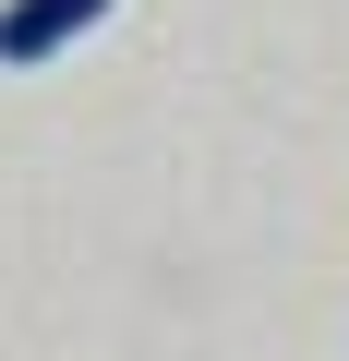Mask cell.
<instances>
[{
	"instance_id": "obj_1",
	"label": "cell",
	"mask_w": 349,
	"mask_h": 361,
	"mask_svg": "<svg viewBox=\"0 0 349 361\" xmlns=\"http://www.w3.org/2000/svg\"><path fill=\"white\" fill-rule=\"evenodd\" d=\"M97 25H109V0H0V73H37Z\"/></svg>"
}]
</instances>
